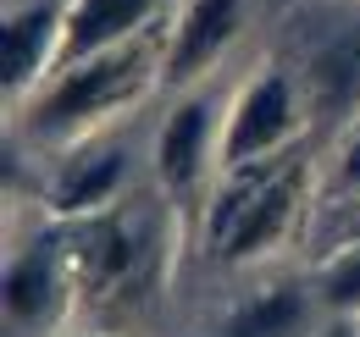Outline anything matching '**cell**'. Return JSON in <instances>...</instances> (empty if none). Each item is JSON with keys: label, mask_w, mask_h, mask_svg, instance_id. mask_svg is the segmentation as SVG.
Wrapping results in <instances>:
<instances>
[{"label": "cell", "mask_w": 360, "mask_h": 337, "mask_svg": "<svg viewBox=\"0 0 360 337\" xmlns=\"http://www.w3.org/2000/svg\"><path fill=\"white\" fill-rule=\"evenodd\" d=\"M155 72H167V44L161 34H139V39L117 44V50H100L89 61L56 72L34 105H28V133L50 138V144H67V138H84L89 127H100L105 117H117L122 105H134L139 94L150 88Z\"/></svg>", "instance_id": "1"}, {"label": "cell", "mask_w": 360, "mask_h": 337, "mask_svg": "<svg viewBox=\"0 0 360 337\" xmlns=\"http://www.w3.org/2000/svg\"><path fill=\"white\" fill-rule=\"evenodd\" d=\"M227 177L233 183L211 211V238L227 265H250L288 238L294 216L305 205V188H311V166L300 155H271V161L238 166Z\"/></svg>", "instance_id": "2"}, {"label": "cell", "mask_w": 360, "mask_h": 337, "mask_svg": "<svg viewBox=\"0 0 360 337\" xmlns=\"http://www.w3.org/2000/svg\"><path fill=\"white\" fill-rule=\"evenodd\" d=\"M300 122H305L300 88L288 84L277 67H266L255 84L233 100V111L222 117V150H217V161H222L227 171L271 161V155L288 150V138L300 133Z\"/></svg>", "instance_id": "3"}, {"label": "cell", "mask_w": 360, "mask_h": 337, "mask_svg": "<svg viewBox=\"0 0 360 337\" xmlns=\"http://www.w3.org/2000/svg\"><path fill=\"white\" fill-rule=\"evenodd\" d=\"M72 293H78V277H72L67 232H45L28 249L11 254V265H6V321L11 326H22V332L56 326Z\"/></svg>", "instance_id": "4"}, {"label": "cell", "mask_w": 360, "mask_h": 337, "mask_svg": "<svg viewBox=\"0 0 360 337\" xmlns=\"http://www.w3.org/2000/svg\"><path fill=\"white\" fill-rule=\"evenodd\" d=\"M61 22H67L61 0H34V6L6 11V22H0V84H6L11 105L50 84L56 55H61Z\"/></svg>", "instance_id": "5"}, {"label": "cell", "mask_w": 360, "mask_h": 337, "mask_svg": "<svg viewBox=\"0 0 360 337\" xmlns=\"http://www.w3.org/2000/svg\"><path fill=\"white\" fill-rule=\"evenodd\" d=\"M211 150H222V133H217V111L205 94H188L178 100V111L167 117L161 138H155V171H161V188L167 199L188 211L205 188V166H211Z\"/></svg>", "instance_id": "6"}, {"label": "cell", "mask_w": 360, "mask_h": 337, "mask_svg": "<svg viewBox=\"0 0 360 337\" xmlns=\"http://www.w3.org/2000/svg\"><path fill=\"white\" fill-rule=\"evenodd\" d=\"M244 11H250V0H188L167 34V72L161 78L167 84H200L222 61V50L238 39Z\"/></svg>", "instance_id": "7"}, {"label": "cell", "mask_w": 360, "mask_h": 337, "mask_svg": "<svg viewBox=\"0 0 360 337\" xmlns=\"http://www.w3.org/2000/svg\"><path fill=\"white\" fill-rule=\"evenodd\" d=\"M167 0H67V22H61V55H56V72L89 61L100 50H117V44L150 34L155 11ZM50 72V78H56Z\"/></svg>", "instance_id": "8"}, {"label": "cell", "mask_w": 360, "mask_h": 337, "mask_svg": "<svg viewBox=\"0 0 360 337\" xmlns=\"http://www.w3.org/2000/svg\"><path fill=\"white\" fill-rule=\"evenodd\" d=\"M305 117L321 122H344L349 111H360V22L333 34V39L305 61Z\"/></svg>", "instance_id": "9"}, {"label": "cell", "mask_w": 360, "mask_h": 337, "mask_svg": "<svg viewBox=\"0 0 360 337\" xmlns=\"http://www.w3.org/2000/svg\"><path fill=\"white\" fill-rule=\"evenodd\" d=\"M122 171H128V155L122 150H100L89 161H72V166L56 177L50 188V205L67 221H84V216H100L117 205V188H122Z\"/></svg>", "instance_id": "10"}, {"label": "cell", "mask_w": 360, "mask_h": 337, "mask_svg": "<svg viewBox=\"0 0 360 337\" xmlns=\"http://www.w3.org/2000/svg\"><path fill=\"white\" fill-rule=\"evenodd\" d=\"M311 321V298L294 282H277V288H261L255 298H244L233 310V321L222 326V337H300Z\"/></svg>", "instance_id": "11"}, {"label": "cell", "mask_w": 360, "mask_h": 337, "mask_svg": "<svg viewBox=\"0 0 360 337\" xmlns=\"http://www.w3.org/2000/svg\"><path fill=\"white\" fill-rule=\"evenodd\" d=\"M321 298H327L338 315H360V244H349V249L321 271Z\"/></svg>", "instance_id": "12"}, {"label": "cell", "mask_w": 360, "mask_h": 337, "mask_svg": "<svg viewBox=\"0 0 360 337\" xmlns=\"http://www.w3.org/2000/svg\"><path fill=\"white\" fill-rule=\"evenodd\" d=\"M338 188L344 194H360V122L349 133V144H344V166H338Z\"/></svg>", "instance_id": "13"}, {"label": "cell", "mask_w": 360, "mask_h": 337, "mask_svg": "<svg viewBox=\"0 0 360 337\" xmlns=\"http://www.w3.org/2000/svg\"><path fill=\"white\" fill-rule=\"evenodd\" d=\"M327 337H360V315H344V321H338Z\"/></svg>", "instance_id": "14"}]
</instances>
